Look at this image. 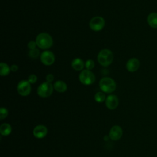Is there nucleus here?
<instances>
[{
  "instance_id": "obj_17",
  "label": "nucleus",
  "mask_w": 157,
  "mask_h": 157,
  "mask_svg": "<svg viewBox=\"0 0 157 157\" xmlns=\"http://www.w3.org/2000/svg\"><path fill=\"white\" fill-rule=\"evenodd\" d=\"M10 71V67H9L7 64L3 62L0 63V74L1 76L9 75Z\"/></svg>"
},
{
  "instance_id": "obj_11",
  "label": "nucleus",
  "mask_w": 157,
  "mask_h": 157,
  "mask_svg": "<svg viewBox=\"0 0 157 157\" xmlns=\"http://www.w3.org/2000/svg\"><path fill=\"white\" fill-rule=\"evenodd\" d=\"M105 105L109 109H115L118 105V97L114 94L109 95L105 99Z\"/></svg>"
},
{
  "instance_id": "obj_18",
  "label": "nucleus",
  "mask_w": 157,
  "mask_h": 157,
  "mask_svg": "<svg viewBox=\"0 0 157 157\" xmlns=\"http://www.w3.org/2000/svg\"><path fill=\"white\" fill-rule=\"evenodd\" d=\"M105 99V95L102 91H98L94 94V100L97 102H102Z\"/></svg>"
},
{
  "instance_id": "obj_14",
  "label": "nucleus",
  "mask_w": 157,
  "mask_h": 157,
  "mask_svg": "<svg viewBox=\"0 0 157 157\" xmlns=\"http://www.w3.org/2000/svg\"><path fill=\"white\" fill-rule=\"evenodd\" d=\"M54 89L59 93H64L67 89L66 83L63 80H57L53 84Z\"/></svg>"
},
{
  "instance_id": "obj_20",
  "label": "nucleus",
  "mask_w": 157,
  "mask_h": 157,
  "mask_svg": "<svg viewBox=\"0 0 157 157\" xmlns=\"http://www.w3.org/2000/svg\"><path fill=\"white\" fill-rule=\"evenodd\" d=\"M85 67H86V69L91 71L94 67V62L92 59H89L85 61Z\"/></svg>"
},
{
  "instance_id": "obj_2",
  "label": "nucleus",
  "mask_w": 157,
  "mask_h": 157,
  "mask_svg": "<svg viewBox=\"0 0 157 157\" xmlns=\"http://www.w3.org/2000/svg\"><path fill=\"white\" fill-rule=\"evenodd\" d=\"M97 59L102 66L107 67L111 64L113 60V53L109 49H102L99 52Z\"/></svg>"
},
{
  "instance_id": "obj_19",
  "label": "nucleus",
  "mask_w": 157,
  "mask_h": 157,
  "mask_svg": "<svg viewBox=\"0 0 157 157\" xmlns=\"http://www.w3.org/2000/svg\"><path fill=\"white\" fill-rule=\"evenodd\" d=\"M28 56L31 58L36 59L39 56H40V51L37 48H35V49H33V50H29V51L28 52Z\"/></svg>"
},
{
  "instance_id": "obj_23",
  "label": "nucleus",
  "mask_w": 157,
  "mask_h": 157,
  "mask_svg": "<svg viewBox=\"0 0 157 157\" xmlns=\"http://www.w3.org/2000/svg\"><path fill=\"white\" fill-rule=\"evenodd\" d=\"M36 46H37V44H36V41L31 40L28 43V48L29 50H33V49L36 48Z\"/></svg>"
},
{
  "instance_id": "obj_5",
  "label": "nucleus",
  "mask_w": 157,
  "mask_h": 157,
  "mask_svg": "<svg viewBox=\"0 0 157 157\" xmlns=\"http://www.w3.org/2000/svg\"><path fill=\"white\" fill-rule=\"evenodd\" d=\"M80 82L85 85H90L95 82V75L90 71L88 69L82 70L78 76Z\"/></svg>"
},
{
  "instance_id": "obj_6",
  "label": "nucleus",
  "mask_w": 157,
  "mask_h": 157,
  "mask_svg": "<svg viewBox=\"0 0 157 157\" xmlns=\"http://www.w3.org/2000/svg\"><path fill=\"white\" fill-rule=\"evenodd\" d=\"M90 27L94 31H99L102 29L105 26V20L100 16L93 17L89 23Z\"/></svg>"
},
{
  "instance_id": "obj_16",
  "label": "nucleus",
  "mask_w": 157,
  "mask_h": 157,
  "mask_svg": "<svg viewBox=\"0 0 157 157\" xmlns=\"http://www.w3.org/2000/svg\"><path fill=\"white\" fill-rule=\"evenodd\" d=\"M12 131L11 126L9 123H3L0 126V133L2 136H8Z\"/></svg>"
},
{
  "instance_id": "obj_3",
  "label": "nucleus",
  "mask_w": 157,
  "mask_h": 157,
  "mask_svg": "<svg viewBox=\"0 0 157 157\" xmlns=\"http://www.w3.org/2000/svg\"><path fill=\"white\" fill-rule=\"evenodd\" d=\"M99 85L101 91L106 93H111L113 92L117 87L115 80L108 77L102 78L99 81Z\"/></svg>"
},
{
  "instance_id": "obj_13",
  "label": "nucleus",
  "mask_w": 157,
  "mask_h": 157,
  "mask_svg": "<svg viewBox=\"0 0 157 157\" xmlns=\"http://www.w3.org/2000/svg\"><path fill=\"white\" fill-rule=\"evenodd\" d=\"M71 66L73 69L77 71H80L83 70V67H85V63L83 61L79 58H77L74 59L71 63Z\"/></svg>"
},
{
  "instance_id": "obj_12",
  "label": "nucleus",
  "mask_w": 157,
  "mask_h": 157,
  "mask_svg": "<svg viewBox=\"0 0 157 157\" xmlns=\"http://www.w3.org/2000/svg\"><path fill=\"white\" fill-rule=\"evenodd\" d=\"M47 128L45 126L40 124L36 126L34 128L33 133L34 136L37 139H42L45 137L47 134Z\"/></svg>"
},
{
  "instance_id": "obj_22",
  "label": "nucleus",
  "mask_w": 157,
  "mask_h": 157,
  "mask_svg": "<svg viewBox=\"0 0 157 157\" xmlns=\"http://www.w3.org/2000/svg\"><path fill=\"white\" fill-rule=\"evenodd\" d=\"M37 80V77L35 74H31L29 75L28 78V81L31 83L33 84L35 83Z\"/></svg>"
},
{
  "instance_id": "obj_4",
  "label": "nucleus",
  "mask_w": 157,
  "mask_h": 157,
  "mask_svg": "<svg viewBox=\"0 0 157 157\" xmlns=\"http://www.w3.org/2000/svg\"><path fill=\"white\" fill-rule=\"evenodd\" d=\"M53 89V85H52V83L45 82L38 86L37 93L41 98H48L52 95Z\"/></svg>"
},
{
  "instance_id": "obj_9",
  "label": "nucleus",
  "mask_w": 157,
  "mask_h": 157,
  "mask_svg": "<svg viewBox=\"0 0 157 157\" xmlns=\"http://www.w3.org/2000/svg\"><path fill=\"white\" fill-rule=\"evenodd\" d=\"M123 135L122 128L118 125H115L112 127L109 131V137L112 140H119Z\"/></svg>"
},
{
  "instance_id": "obj_7",
  "label": "nucleus",
  "mask_w": 157,
  "mask_h": 157,
  "mask_svg": "<svg viewBox=\"0 0 157 157\" xmlns=\"http://www.w3.org/2000/svg\"><path fill=\"white\" fill-rule=\"evenodd\" d=\"M17 89L20 95L22 96H26L31 93V83L28 81V80H22L18 82Z\"/></svg>"
},
{
  "instance_id": "obj_1",
  "label": "nucleus",
  "mask_w": 157,
  "mask_h": 157,
  "mask_svg": "<svg viewBox=\"0 0 157 157\" xmlns=\"http://www.w3.org/2000/svg\"><path fill=\"white\" fill-rule=\"evenodd\" d=\"M37 46L42 50H47L53 45V39L52 36L47 33H41L39 34L36 39Z\"/></svg>"
},
{
  "instance_id": "obj_24",
  "label": "nucleus",
  "mask_w": 157,
  "mask_h": 157,
  "mask_svg": "<svg viewBox=\"0 0 157 157\" xmlns=\"http://www.w3.org/2000/svg\"><path fill=\"white\" fill-rule=\"evenodd\" d=\"M54 75L52 74H48L45 77L46 82L49 83H52L54 80Z\"/></svg>"
},
{
  "instance_id": "obj_10",
  "label": "nucleus",
  "mask_w": 157,
  "mask_h": 157,
  "mask_svg": "<svg viewBox=\"0 0 157 157\" xmlns=\"http://www.w3.org/2000/svg\"><path fill=\"white\" fill-rule=\"evenodd\" d=\"M140 67V61L137 58H132L128 60L126 64V69L130 72H134Z\"/></svg>"
},
{
  "instance_id": "obj_8",
  "label": "nucleus",
  "mask_w": 157,
  "mask_h": 157,
  "mask_svg": "<svg viewBox=\"0 0 157 157\" xmlns=\"http://www.w3.org/2000/svg\"><path fill=\"white\" fill-rule=\"evenodd\" d=\"M40 59L42 64L45 66H50L53 64L55 61L54 53L50 50H45L40 54Z\"/></svg>"
},
{
  "instance_id": "obj_21",
  "label": "nucleus",
  "mask_w": 157,
  "mask_h": 157,
  "mask_svg": "<svg viewBox=\"0 0 157 157\" xmlns=\"http://www.w3.org/2000/svg\"><path fill=\"white\" fill-rule=\"evenodd\" d=\"M8 115V110L6 108L1 107L0 109V119L3 120Z\"/></svg>"
},
{
  "instance_id": "obj_25",
  "label": "nucleus",
  "mask_w": 157,
  "mask_h": 157,
  "mask_svg": "<svg viewBox=\"0 0 157 157\" xmlns=\"http://www.w3.org/2000/svg\"><path fill=\"white\" fill-rule=\"evenodd\" d=\"M18 66L17 65V64H12L10 66V70L11 71L13 72H15L18 71Z\"/></svg>"
},
{
  "instance_id": "obj_15",
  "label": "nucleus",
  "mask_w": 157,
  "mask_h": 157,
  "mask_svg": "<svg viewBox=\"0 0 157 157\" xmlns=\"http://www.w3.org/2000/svg\"><path fill=\"white\" fill-rule=\"evenodd\" d=\"M147 23L152 28H157V13L151 12L147 17Z\"/></svg>"
}]
</instances>
